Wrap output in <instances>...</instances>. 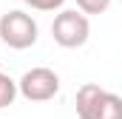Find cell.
Instances as JSON below:
<instances>
[{
    "mask_svg": "<svg viewBox=\"0 0 122 119\" xmlns=\"http://www.w3.org/2000/svg\"><path fill=\"white\" fill-rule=\"evenodd\" d=\"M51 37L60 48H82L91 37V20L77 9H62L60 14H54Z\"/></svg>",
    "mask_w": 122,
    "mask_h": 119,
    "instance_id": "cell-3",
    "label": "cell"
},
{
    "mask_svg": "<svg viewBox=\"0 0 122 119\" xmlns=\"http://www.w3.org/2000/svg\"><path fill=\"white\" fill-rule=\"evenodd\" d=\"M111 9V0H77V11H82L85 17L91 14H105Z\"/></svg>",
    "mask_w": 122,
    "mask_h": 119,
    "instance_id": "cell-6",
    "label": "cell"
},
{
    "mask_svg": "<svg viewBox=\"0 0 122 119\" xmlns=\"http://www.w3.org/2000/svg\"><path fill=\"white\" fill-rule=\"evenodd\" d=\"M37 37H40V26H37V20L31 17L29 11L11 9V11H6L0 17V40L9 48L26 51V48H31L37 43Z\"/></svg>",
    "mask_w": 122,
    "mask_h": 119,
    "instance_id": "cell-2",
    "label": "cell"
},
{
    "mask_svg": "<svg viewBox=\"0 0 122 119\" xmlns=\"http://www.w3.org/2000/svg\"><path fill=\"white\" fill-rule=\"evenodd\" d=\"M17 94H20V91H17V79H11L9 74L0 71V111L9 108V105H14Z\"/></svg>",
    "mask_w": 122,
    "mask_h": 119,
    "instance_id": "cell-5",
    "label": "cell"
},
{
    "mask_svg": "<svg viewBox=\"0 0 122 119\" xmlns=\"http://www.w3.org/2000/svg\"><path fill=\"white\" fill-rule=\"evenodd\" d=\"M17 91L29 102H48V99H54L60 94V74L54 68H46V65L29 68L17 79Z\"/></svg>",
    "mask_w": 122,
    "mask_h": 119,
    "instance_id": "cell-4",
    "label": "cell"
},
{
    "mask_svg": "<svg viewBox=\"0 0 122 119\" xmlns=\"http://www.w3.org/2000/svg\"><path fill=\"white\" fill-rule=\"evenodd\" d=\"M77 116L80 119H122V96L105 91L97 82L77 88Z\"/></svg>",
    "mask_w": 122,
    "mask_h": 119,
    "instance_id": "cell-1",
    "label": "cell"
},
{
    "mask_svg": "<svg viewBox=\"0 0 122 119\" xmlns=\"http://www.w3.org/2000/svg\"><path fill=\"white\" fill-rule=\"evenodd\" d=\"M23 3L34 11H62L65 6V0H23Z\"/></svg>",
    "mask_w": 122,
    "mask_h": 119,
    "instance_id": "cell-7",
    "label": "cell"
}]
</instances>
